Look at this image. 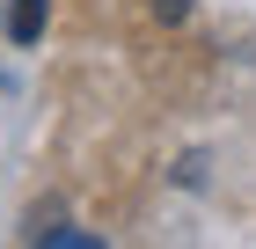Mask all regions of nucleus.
Segmentation results:
<instances>
[{"mask_svg":"<svg viewBox=\"0 0 256 249\" xmlns=\"http://www.w3.org/2000/svg\"><path fill=\"white\" fill-rule=\"evenodd\" d=\"M44 15H52V0H8V37H15V44H37L44 37Z\"/></svg>","mask_w":256,"mask_h":249,"instance_id":"f257e3e1","label":"nucleus"},{"mask_svg":"<svg viewBox=\"0 0 256 249\" xmlns=\"http://www.w3.org/2000/svg\"><path fill=\"white\" fill-rule=\"evenodd\" d=\"M154 15H161V22H183V15H190V0H154Z\"/></svg>","mask_w":256,"mask_h":249,"instance_id":"f03ea898","label":"nucleus"}]
</instances>
